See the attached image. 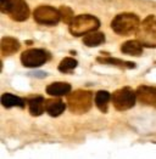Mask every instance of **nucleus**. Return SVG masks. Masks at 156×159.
<instances>
[{
    "instance_id": "20e7f679",
    "label": "nucleus",
    "mask_w": 156,
    "mask_h": 159,
    "mask_svg": "<svg viewBox=\"0 0 156 159\" xmlns=\"http://www.w3.org/2000/svg\"><path fill=\"white\" fill-rule=\"evenodd\" d=\"M138 40L143 46L155 48L156 46V17L149 16L145 18L138 28Z\"/></svg>"
},
{
    "instance_id": "f257e3e1",
    "label": "nucleus",
    "mask_w": 156,
    "mask_h": 159,
    "mask_svg": "<svg viewBox=\"0 0 156 159\" xmlns=\"http://www.w3.org/2000/svg\"><path fill=\"white\" fill-rule=\"evenodd\" d=\"M68 26L72 35L80 37L96 30L100 26V21L91 15H79L72 20V22Z\"/></svg>"
},
{
    "instance_id": "a211bd4d",
    "label": "nucleus",
    "mask_w": 156,
    "mask_h": 159,
    "mask_svg": "<svg viewBox=\"0 0 156 159\" xmlns=\"http://www.w3.org/2000/svg\"><path fill=\"white\" fill-rule=\"evenodd\" d=\"M96 61L104 63V65H112V66L119 67V68H134L135 65L133 62H126L122 60H117V58H112V57H99L96 58Z\"/></svg>"
},
{
    "instance_id": "7ed1b4c3",
    "label": "nucleus",
    "mask_w": 156,
    "mask_h": 159,
    "mask_svg": "<svg viewBox=\"0 0 156 159\" xmlns=\"http://www.w3.org/2000/svg\"><path fill=\"white\" fill-rule=\"evenodd\" d=\"M93 95L90 91L85 90H77L75 93H71L67 97L68 108L75 114H83L87 113L91 107Z\"/></svg>"
},
{
    "instance_id": "4468645a",
    "label": "nucleus",
    "mask_w": 156,
    "mask_h": 159,
    "mask_svg": "<svg viewBox=\"0 0 156 159\" xmlns=\"http://www.w3.org/2000/svg\"><path fill=\"white\" fill-rule=\"evenodd\" d=\"M65 103L61 101V100H56V98H52L46 101V105H45V111L51 116V117H59L64 113L65 111Z\"/></svg>"
},
{
    "instance_id": "6ab92c4d",
    "label": "nucleus",
    "mask_w": 156,
    "mask_h": 159,
    "mask_svg": "<svg viewBox=\"0 0 156 159\" xmlns=\"http://www.w3.org/2000/svg\"><path fill=\"white\" fill-rule=\"evenodd\" d=\"M77 61L72 57H66L64 58L60 65H59V70L62 72V73H68V72H72L76 67H77Z\"/></svg>"
},
{
    "instance_id": "ddd939ff",
    "label": "nucleus",
    "mask_w": 156,
    "mask_h": 159,
    "mask_svg": "<svg viewBox=\"0 0 156 159\" xmlns=\"http://www.w3.org/2000/svg\"><path fill=\"white\" fill-rule=\"evenodd\" d=\"M71 85L64 81H56L46 86V93L51 96H64L66 93H70Z\"/></svg>"
},
{
    "instance_id": "dca6fc26",
    "label": "nucleus",
    "mask_w": 156,
    "mask_h": 159,
    "mask_svg": "<svg viewBox=\"0 0 156 159\" xmlns=\"http://www.w3.org/2000/svg\"><path fill=\"white\" fill-rule=\"evenodd\" d=\"M111 100V96L107 91H98L96 95H95V103H96V107L103 112V113H106L107 112V108H109V102Z\"/></svg>"
},
{
    "instance_id": "0eeeda50",
    "label": "nucleus",
    "mask_w": 156,
    "mask_h": 159,
    "mask_svg": "<svg viewBox=\"0 0 156 159\" xmlns=\"http://www.w3.org/2000/svg\"><path fill=\"white\" fill-rule=\"evenodd\" d=\"M49 58H50V53L41 49H29L21 55L22 65L29 68L43 66Z\"/></svg>"
},
{
    "instance_id": "f03ea898",
    "label": "nucleus",
    "mask_w": 156,
    "mask_h": 159,
    "mask_svg": "<svg viewBox=\"0 0 156 159\" xmlns=\"http://www.w3.org/2000/svg\"><path fill=\"white\" fill-rule=\"evenodd\" d=\"M139 25V17L134 13H121L117 15L111 22L112 30L119 35H128L133 32H137Z\"/></svg>"
},
{
    "instance_id": "6e6552de",
    "label": "nucleus",
    "mask_w": 156,
    "mask_h": 159,
    "mask_svg": "<svg viewBox=\"0 0 156 159\" xmlns=\"http://www.w3.org/2000/svg\"><path fill=\"white\" fill-rule=\"evenodd\" d=\"M29 13H31L29 7L25 0H11L9 10H7V15L13 21L23 22L29 17Z\"/></svg>"
},
{
    "instance_id": "9d476101",
    "label": "nucleus",
    "mask_w": 156,
    "mask_h": 159,
    "mask_svg": "<svg viewBox=\"0 0 156 159\" xmlns=\"http://www.w3.org/2000/svg\"><path fill=\"white\" fill-rule=\"evenodd\" d=\"M45 105L46 102L44 101L43 97L40 96H36V97H31L28 100V108H29V113L33 117H38L41 116L43 112L45 111Z\"/></svg>"
},
{
    "instance_id": "2eb2a0df",
    "label": "nucleus",
    "mask_w": 156,
    "mask_h": 159,
    "mask_svg": "<svg viewBox=\"0 0 156 159\" xmlns=\"http://www.w3.org/2000/svg\"><path fill=\"white\" fill-rule=\"evenodd\" d=\"M1 105L5 108H11V107H20L23 108L25 107V100L21 97H17L12 93H4L1 96Z\"/></svg>"
},
{
    "instance_id": "412c9836",
    "label": "nucleus",
    "mask_w": 156,
    "mask_h": 159,
    "mask_svg": "<svg viewBox=\"0 0 156 159\" xmlns=\"http://www.w3.org/2000/svg\"><path fill=\"white\" fill-rule=\"evenodd\" d=\"M10 2H11V0H0V10H1V12L7 13Z\"/></svg>"
},
{
    "instance_id": "f8f14e48",
    "label": "nucleus",
    "mask_w": 156,
    "mask_h": 159,
    "mask_svg": "<svg viewBox=\"0 0 156 159\" xmlns=\"http://www.w3.org/2000/svg\"><path fill=\"white\" fill-rule=\"evenodd\" d=\"M121 51L130 56H140L143 53V45L139 40H128L122 44Z\"/></svg>"
},
{
    "instance_id": "f3484780",
    "label": "nucleus",
    "mask_w": 156,
    "mask_h": 159,
    "mask_svg": "<svg viewBox=\"0 0 156 159\" xmlns=\"http://www.w3.org/2000/svg\"><path fill=\"white\" fill-rule=\"evenodd\" d=\"M105 41V35L100 32H91L89 34H87L84 38H83V43L87 45V46H98V45H101Z\"/></svg>"
},
{
    "instance_id": "9b49d317",
    "label": "nucleus",
    "mask_w": 156,
    "mask_h": 159,
    "mask_svg": "<svg viewBox=\"0 0 156 159\" xmlns=\"http://www.w3.org/2000/svg\"><path fill=\"white\" fill-rule=\"evenodd\" d=\"M0 48H1V52L2 55L7 56V55H12V53L17 52L20 49V43L18 40L11 37H4L0 43Z\"/></svg>"
},
{
    "instance_id": "aec40b11",
    "label": "nucleus",
    "mask_w": 156,
    "mask_h": 159,
    "mask_svg": "<svg viewBox=\"0 0 156 159\" xmlns=\"http://www.w3.org/2000/svg\"><path fill=\"white\" fill-rule=\"evenodd\" d=\"M60 12H61V20H62L65 23H68V25H70V23L72 22V20L75 18L72 10H71L70 7H67V6L60 7Z\"/></svg>"
},
{
    "instance_id": "1a4fd4ad",
    "label": "nucleus",
    "mask_w": 156,
    "mask_h": 159,
    "mask_svg": "<svg viewBox=\"0 0 156 159\" xmlns=\"http://www.w3.org/2000/svg\"><path fill=\"white\" fill-rule=\"evenodd\" d=\"M137 100L145 106L156 108V88L149 85H142L137 89Z\"/></svg>"
},
{
    "instance_id": "423d86ee",
    "label": "nucleus",
    "mask_w": 156,
    "mask_h": 159,
    "mask_svg": "<svg viewBox=\"0 0 156 159\" xmlns=\"http://www.w3.org/2000/svg\"><path fill=\"white\" fill-rule=\"evenodd\" d=\"M33 16H34L36 22H38L39 25H44V26H55L61 20L60 10L52 6H48V5L37 7L33 12Z\"/></svg>"
},
{
    "instance_id": "39448f33",
    "label": "nucleus",
    "mask_w": 156,
    "mask_h": 159,
    "mask_svg": "<svg viewBox=\"0 0 156 159\" xmlns=\"http://www.w3.org/2000/svg\"><path fill=\"white\" fill-rule=\"evenodd\" d=\"M137 93L130 88H122L116 90L111 96V101L117 111H127L135 105Z\"/></svg>"
}]
</instances>
